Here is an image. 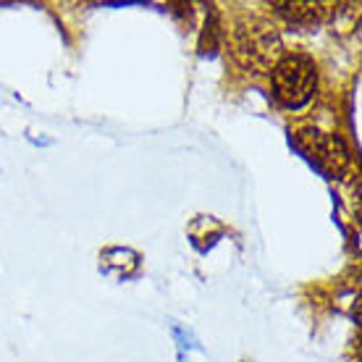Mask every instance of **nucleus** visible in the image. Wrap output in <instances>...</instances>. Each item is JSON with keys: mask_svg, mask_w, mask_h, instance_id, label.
<instances>
[{"mask_svg": "<svg viewBox=\"0 0 362 362\" xmlns=\"http://www.w3.org/2000/svg\"><path fill=\"white\" fill-rule=\"evenodd\" d=\"M231 53L236 64L252 74H268L284 58V42L276 24L263 16H245L231 27Z\"/></svg>", "mask_w": 362, "mask_h": 362, "instance_id": "obj_1", "label": "nucleus"}, {"mask_svg": "<svg viewBox=\"0 0 362 362\" xmlns=\"http://www.w3.org/2000/svg\"><path fill=\"white\" fill-rule=\"evenodd\" d=\"M317 87V71L313 58L305 53L284 55L273 66V95L284 108L297 110L308 105Z\"/></svg>", "mask_w": 362, "mask_h": 362, "instance_id": "obj_2", "label": "nucleus"}, {"mask_svg": "<svg viewBox=\"0 0 362 362\" xmlns=\"http://www.w3.org/2000/svg\"><path fill=\"white\" fill-rule=\"evenodd\" d=\"M297 145L315 165H320L331 176H341L349 168V150L336 134L317 132V129H302L297 134Z\"/></svg>", "mask_w": 362, "mask_h": 362, "instance_id": "obj_3", "label": "nucleus"}, {"mask_svg": "<svg viewBox=\"0 0 362 362\" xmlns=\"http://www.w3.org/2000/svg\"><path fill=\"white\" fill-rule=\"evenodd\" d=\"M273 8L279 11L281 16H286L291 24H315L326 16L328 8L326 3H273Z\"/></svg>", "mask_w": 362, "mask_h": 362, "instance_id": "obj_4", "label": "nucleus"}]
</instances>
